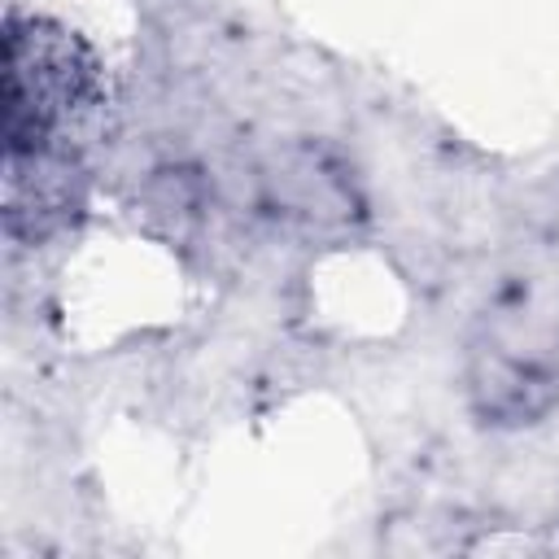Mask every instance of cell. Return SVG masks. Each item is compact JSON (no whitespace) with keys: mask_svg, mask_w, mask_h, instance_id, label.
<instances>
[{"mask_svg":"<svg viewBox=\"0 0 559 559\" xmlns=\"http://www.w3.org/2000/svg\"><path fill=\"white\" fill-rule=\"evenodd\" d=\"M109 83L96 52L52 17H4V231L44 240L61 231L87 183V148L100 140Z\"/></svg>","mask_w":559,"mask_h":559,"instance_id":"6da1fadb","label":"cell"}]
</instances>
